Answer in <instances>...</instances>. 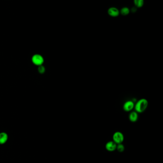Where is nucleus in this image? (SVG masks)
I'll return each mask as SVG.
<instances>
[{
	"label": "nucleus",
	"mask_w": 163,
	"mask_h": 163,
	"mask_svg": "<svg viewBox=\"0 0 163 163\" xmlns=\"http://www.w3.org/2000/svg\"><path fill=\"white\" fill-rule=\"evenodd\" d=\"M134 3L137 7H141L144 5V1L143 0H134Z\"/></svg>",
	"instance_id": "10"
},
{
	"label": "nucleus",
	"mask_w": 163,
	"mask_h": 163,
	"mask_svg": "<svg viewBox=\"0 0 163 163\" xmlns=\"http://www.w3.org/2000/svg\"><path fill=\"white\" fill-rule=\"evenodd\" d=\"M108 13L109 15L112 17H117L120 14V11L118 9L115 7H111L109 8L108 10Z\"/></svg>",
	"instance_id": "5"
},
{
	"label": "nucleus",
	"mask_w": 163,
	"mask_h": 163,
	"mask_svg": "<svg viewBox=\"0 0 163 163\" xmlns=\"http://www.w3.org/2000/svg\"><path fill=\"white\" fill-rule=\"evenodd\" d=\"M132 12H136V9L135 8V7H133L132 9Z\"/></svg>",
	"instance_id": "13"
},
{
	"label": "nucleus",
	"mask_w": 163,
	"mask_h": 163,
	"mask_svg": "<svg viewBox=\"0 0 163 163\" xmlns=\"http://www.w3.org/2000/svg\"><path fill=\"white\" fill-rule=\"evenodd\" d=\"M8 140V135L5 133H0V144H5Z\"/></svg>",
	"instance_id": "8"
},
{
	"label": "nucleus",
	"mask_w": 163,
	"mask_h": 163,
	"mask_svg": "<svg viewBox=\"0 0 163 163\" xmlns=\"http://www.w3.org/2000/svg\"><path fill=\"white\" fill-rule=\"evenodd\" d=\"M38 72L41 74H43L46 72V69L43 65L39 66L38 68Z\"/></svg>",
	"instance_id": "12"
},
{
	"label": "nucleus",
	"mask_w": 163,
	"mask_h": 163,
	"mask_svg": "<svg viewBox=\"0 0 163 163\" xmlns=\"http://www.w3.org/2000/svg\"><path fill=\"white\" fill-rule=\"evenodd\" d=\"M148 105V102L145 99H141L139 100L135 105H134V109L135 111L137 113H142L145 111Z\"/></svg>",
	"instance_id": "1"
},
{
	"label": "nucleus",
	"mask_w": 163,
	"mask_h": 163,
	"mask_svg": "<svg viewBox=\"0 0 163 163\" xmlns=\"http://www.w3.org/2000/svg\"><path fill=\"white\" fill-rule=\"evenodd\" d=\"M31 60L34 65L38 66L43 65L45 61L43 57L39 54L34 55L32 57Z\"/></svg>",
	"instance_id": "2"
},
{
	"label": "nucleus",
	"mask_w": 163,
	"mask_h": 163,
	"mask_svg": "<svg viewBox=\"0 0 163 163\" xmlns=\"http://www.w3.org/2000/svg\"><path fill=\"white\" fill-rule=\"evenodd\" d=\"M134 103L132 100H128L124 103L123 106V109L125 111H130L134 108Z\"/></svg>",
	"instance_id": "4"
},
{
	"label": "nucleus",
	"mask_w": 163,
	"mask_h": 163,
	"mask_svg": "<svg viewBox=\"0 0 163 163\" xmlns=\"http://www.w3.org/2000/svg\"><path fill=\"white\" fill-rule=\"evenodd\" d=\"M130 10L129 8L127 7H124L121 9L120 13H121L122 15H127L130 13Z\"/></svg>",
	"instance_id": "9"
},
{
	"label": "nucleus",
	"mask_w": 163,
	"mask_h": 163,
	"mask_svg": "<svg viewBox=\"0 0 163 163\" xmlns=\"http://www.w3.org/2000/svg\"><path fill=\"white\" fill-rule=\"evenodd\" d=\"M124 135L122 133L120 132H115L112 136V141H114L116 145L122 144L124 141Z\"/></svg>",
	"instance_id": "3"
},
{
	"label": "nucleus",
	"mask_w": 163,
	"mask_h": 163,
	"mask_svg": "<svg viewBox=\"0 0 163 163\" xmlns=\"http://www.w3.org/2000/svg\"><path fill=\"white\" fill-rule=\"evenodd\" d=\"M129 119L130 122H135L137 121L138 119V115L136 111H132L129 115Z\"/></svg>",
	"instance_id": "7"
},
{
	"label": "nucleus",
	"mask_w": 163,
	"mask_h": 163,
	"mask_svg": "<svg viewBox=\"0 0 163 163\" xmlns=\"http://www.w3.org/2000/svg\"><path fill=\"white\" fill-rule=\"evenodd\" d=\"M116 149L119 152L122 153L125 151V147L122 144H118L117 145Z\"/></svg>",
	"instance_id": "11"
},
{
	"label": "nucleus",
	"mask_w": 163,
	"mask_h": 163,
	"mask_svg": "<svg viewBox=\"0 0 163 163\" xmlns=\"http://www.w3.org/2000/svg\"><path fill=\"white\" fill-rule=\"evenodd\" d=\"M117 145L114 141L108 142L105 145V148L109 152H114L116 150Z\"/></svg>",
	"instance_id": "6"
}]
</instances>
